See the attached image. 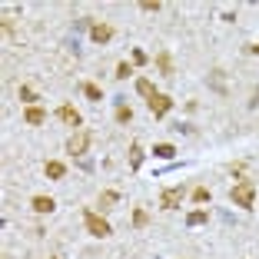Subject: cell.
<instances>
[{
  "label": "cell",
  "instance_id": "cell-1",
  "mask_svg": "<svg viewBox=\"0 0 259 259\" xmlns=\"http://www.w3.org/2000/svg\"><path fill=\"white\" fill-rule=\"evenodd\" d=\"M229 199H233L236 206H243V209H252V203H256V183H252V180L236 183L233 190H229Z\"/></svg>",
  "mask_w": 259,
  "mask_h": 259
},
{
  "label": "cell",
  "instance_id": "cell-2",
  "mask_svg": "<svg viewBox=\"0 0 259 259\" xmlns=\"http://www.w3.org/2000/svg\"><path fill=\"white\" fill-rule=\"evenodd\" d=\"M83 226H87V233H90V236H97V239H107L110 233H113V229H110V223L103 220L97 209H83Z\"/></svg>",
  "mask_w": 259,
  "mask_h": 259
},
{
  "label": "cell",
  "instance_id": "cell-3",
  "mask_svg": "<svg viewBox=\"0 0 259 259\" xmlns=\"http://www.w3.org/2000/svg\"><path fill=\"white\" fill-rule=\"evenodd\" d=\"M90 143H93V130H76L73 137L67 140V153H73V156H83L87 150H90Z\"/></svg>",
  "mask_w": 259,
  "mask_h": 259
},
{
  "label": "cell",
  "instance_id": "cell-4",
  "mask_svg": "<svg viewBox=\"0 0 259 259\" xmlns=\"http://www.w3.org/2000/svg\"><path fill=\"white\" fill-rule=\"evenodd\" d=\"M183 196H186L183 186H166V190L160 193V206H163V209H180Z\"/></svg>",
  "mask_w": 259,
  "mask_h": 259
},
{
  "label": "cell",
  "instance_id": "cell-5",
  "mask_svg": "<svg viewBox=\"0 0 259 259\" xmlns=\"http://www.w3.org/2000/svg\"><path fill=\"white\" fill-rule=\"evenodd\" d=\"M146 107H150V113L156 116V120H163V116L173 110V97H166V93H156L153 100H146Z\"/></svg>",
  "mask_w": 259,
  "mask_h": 259
},
{
  "label": "cell",
  "instance_id": "cell-6",
  "mask_svg": "<svg viewBox=\"0 0 259 259\" xmlns=\"http://www.w3.org/2000/svg\"><path fill=\"white\" fill-rule=\"evenodd\" d=\"M90 40L93 44H110L113 40V27L110 23H90Z\"/></svg>",
  "mask_w": 259,
  "mask_h": 259
},
{
  "label": "cell",
  "instance_id": "cell-7",
  "mask_svg": "<svg viewBox=\"0 0 259 259\" xmlns=\"http://www.w3.org/2000/svg\"><path fill=\"white\" fill-rule=\"evenodd\" d=\"M57 116H60V120H63V123H67V126H83V116L76 113V110H73V107H70V103H63V107H60V110H57Z\"/></svg>",
  "mask_w": 259,
  "mask_h": 259
},
{
  "label": "cell",
  "instance_id": "cell-8",
  "mask_svg": "<svg viewBox=\"0 0 259 259\" xmlns=\"http://www.w3.org/2000/svg\"><path fill=\"white\" fill-rule=\"evenodd\" d=\"M30 206H33V213H54V209H57V199L54 196H33Z\"/></svg>",
  "mask_w": 259,
  "mask_h": 259
},
{
  "label": "cell",
  "instance_id": "cell-9",
  "mask_svg": "<svg viewBox=\"0 0 259 259\" xmlns=\"http://www.w3.org/2000/svg\"><path fill=\"white\" fill-rule=\"evenodd\" d=\"M23 120L30 123V126H40V123H47V110L44 107H27L23 110Z\"/></svg>",
  "mask_w": 259,
  "mask_h": 259
},
{
  "label": "cell",
  "instance_id": "cell-10",
  "mask_svg": "<svg viewBox=\"0 0 259 259\" xmlns=\"http://www.w3.org/2000/svg\"><path fill=\"white\" fill-rule=\"evenodd\" d=\"M44 173L50 176V180H63L67 176V166H63L60 160H47V166H44Z\"/></svg>",
  "mask_w": 259,
  "mask_h": 259
},
{
  "label": "cell",
  "instance_id": "cell-11",
  "mask_svg": "<svg viewBox=\"0 0 259 259\" xmlns=\"http://www.w3.org/2000/svg\"><path fill=\"white\" fill-rule=\"evenodd\" d=\"M140 166H143V146H140V143H130V169L137 173Z\"/></svg>",
  "mask_w": 259,
  "mask_h": 259
},
{
  "label": "cell",
  "instance_id": "cell-12",
  "mask_svg": "<svg viewBox=\"0 0 259 259\" xmlns=\"http://www.w3.org/2000/svg\"><path fill=\"white\" fill-rule=\"evenodd\" d=\"M156 67H160V73H163V76H173V57H169V50L156 54Z\"/></svg>",
  "mask_w": 259,
  "mask_h": 259
},
{
  "label": "cell",
  "instance_id": "cell-13",
  "mask_svg": "<svg viewBox=\"0 0 259 259\" xmlns=\"http://www.w3.org/2000/svg\"><path fill=\"white\" fill-rule=\"evenodd\" d=\"M153 156H160V160H173L176 146L173 143H156V146H153Z\"/></svg>",
  "mask_w": 259,
  "mask_h": 259
},
{
  "label": "cell",
  "instance_id": "cell-14",
  "mask_svg": "<svg viewBox=\"0 0 259 259\" xmlns=\"http://www.w3.org/2000/svg\"><path fill=\"white\" fill-rule=\"evenodd\" d=\"M137 93H140V97H146V100H153V97H156L153 80H146V76H143V80H137Z\"/></svg>",
  "mask_w": 259,
  "mask_h": 259
},
{
  "label": "cell",
  "instance_id": "cell-15",
  "mask_svg": "<svg viewBox=\"0 0 259 259\" xmlns=\"http://www.w3.org/2000/svg\"><path fill=\"white\" fill-rule=\"evenodd\" d=\"M206 220H209V216H206V209H193V213L186 216V226H203Z\"/></svg>",
  "mask_w": 259,
  "mask_h": 259
},
{
  "label": "cell",
  "instance_id": "cell-16",
  "mask_svg": "<svg viewBox=\"0 0 259 259\" xmlns=\"http://www.w3.org/2000/svg\"><path fill=\"white\" fill-rule=\"evenodd\" d=\"M146 223H150V213H146L143 206H137V209H133V226H137V229H143Z\"/></svg>",
  "mask_w": 259,
  "mask_h": 259
},
{
  "label": "cell",
  "instance_id": "cell-17",
  "mask_svg": "<svg viewBox=\"0 0 259 259\" xmlns=\"http://www.w3.org/2000/svg\"><path fill=\"white\" fill-rule=\"evenodd\" d=\"M120 199V193H113V190H107V193H100V209H110V206Z\"/></svg>",
  "mask_w": 259,
  "mask_h": 259
},
{
  "label": "cell",
  "instance_id": "cell-18",
  "mask_svg": "<svg viewBox=\"0 0 259 259\" xmlns=\"http://www.w3.org/2000/svg\"><path fill=\"white\" fill-rule=\"evenodd\" d=\"M209 199H213V193L206 190V186H196V190H193V203L203 206V203H209Z\"/></svg>",
  "mask_w": 259,
  "mask_h": 259
},
{
  "label": "cell",
  "instance_id": "cell-19",
  "mask_svg": "<svg viewBox=\"0 0 259 259\" xmlns=\"http://www.w3.org/2000/svg\"><path fill=\"white\" fill-rule=\"evenodd\" d=\"M20 100L27 103V107H37V100H40V97L30 90V87H20Z\"/></svg>",
  "mask_w": 259,
  "mask_h": 259
},
{
  "label": "cell",
  "instance_id": "cell-20",
  "mask_svg": "<svg viewBox=\"0 0 259 259\" xmlns=\"http://www.w3.org/2000/svg\"><path fill=\"white\" fill-rule=\"evenodd\" d=\"M133 120V110L126 107V103H120V107H116V123H130Z\"/></svg>",
  "mask_w": 259,
  "mask_h": 259
},
{
  "label": "cell",
  "instance_id": "cell-21",
  "mask_svg": "<svg viewBox=\"0 0 259 259\" xmlns=\"http://www.w3.org/2000/svg\"><path fill=\"white\" fill-rule=\"evenodd\" d=\"M83 93H87V97H90V100H97V103H100V100H103V90H100L97 83H83Z\"/></svg>",
  "mask_w": 259,
  "mask_h": 259
},
{
  "label": "cell",
  "instance_id": "cell-22",
  "mask_svg": "<svg viewBox=\"0 0 259 259\" xmlns=\"http://www.w3.org/2000/svg\"><path fill=\"white\" fill-rule=\"evenodd\" d=\"M113 76H116V80H126V76H133V63H120Z\"/></svg>",
  "mask_w": 259,
  "mask_h": 259
},
{
  "label": "cell",
  "instance_id": "cell-23",
  "mask_svg": "<svg viewBox=\"0 0 259 259\" xmlns=\"http://www.w3.org/2000/svg\"><path fill=\"white\" fill-rule=\"evenodd\" d=\"M140 10H146V14H156V10H160V0H140Z\"/></svg>",
  "mask_w": 259,
  "mask_h": 259
},
{
  "label": "cell",
  "instance_id": "cell-24",
  "mask_svg": "<svg viewBox=\"0 0 259 259\" xmlns=\"http://www.w3.org/2000/svg\"><path fill=\"white\" fill-rule=\"evenodd\" d=\"M146 60H150V57H146L143 50H133V67H143Z\"/></svg>",
  "mask_w": 259,
  "mask_h": 259
},
{
  "label": "cell",
  "instance_id": "cell-25",
  "mask_svg": "<svg viewBox=\"0 0 259 259\" xmlns=\"http://www.w3.org/2000/svg\"><path fill=\"white\" fill-rule=\"evenodd\" d=\"M246 54H259V44H246Z\"/></svg>",
  "mask_w": 259,
  "mask_h": 259
}]
</instances>
